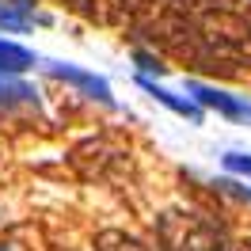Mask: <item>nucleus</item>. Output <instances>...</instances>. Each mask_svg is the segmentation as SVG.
Listing matches in <instances>:
<instances>
[{
  "mask_svg": "<svg viewBox=\"0 0 251 251\" xmlns=\"http://www.w3.org/2000/svg\"><path fill=\"white\" fill-rule=\"evenodd\" d=\"M160 244L164 251H225L221 236L213 225H205L198 213H183V209H168L160 217Z\"/></svg>",
  "mask_w": 251,
  "mask_h": 251,
  "instance_id": "nucleus-1",
  "label": "nucleus"
},
{
  "mask_svg": "<svg viewBox=\"0 0 251 251\" xmlns=\"http://www.w3.org/2000/svg\"><path fill=\"white\" fill-rule=\"evenodd\" d=\"M187 95L198 103V107L217 110V114L232 118V122H251V103H248V99H240V95H232V92H221V88H209V84L190 80V84H187Z\"/></svg>",
  "mask_w": 251,
  "mask_h": 251,
  "instance_id": "nucleus-2",
  "label": "nucleus"
},
{
  "mask_svg": "<svg viewBox=\"0 0 251 251\" xmlns=\"http://www.w3.org/2000/svg\"><path fill=\"white\" fill-rule=\"evenodd\" d=\"M46 73L50 76L65 80V84H73V88H80L84 95H92V99H99V103H114L110 99V88L103 76H95V73H84V69H76V65H61V61H46Z\"/></svg>",
  "mask_w": 251,
  "mask_h": 251,
  "instance_id": "nucleus-3",
  "label": "nucleus"
},
{
  "mask_svg": "<svg viewBox=\"0 0 251 251\" xmlns=\"http://www.w3.org/2000/svg\"><path fill=\"white\" fill-rule=\"evenodd\" d=\"M137 84H141L145 92L152 95L156 103H164V107L172 110V114H179V118H187V122H202V107L190 99V95H175L168 92V88H160L156 80H149V76H137Z\"/></svg>",
  "mask_w": 251,
  "mask_h": 251,
  "instance_id": "nucleus-4",
  "label": "nucleus"
},
{
  "mask_svg": "<svg viewBox=\"0 0 251 251\" xmlns=\"http://www.w3.org/2000/svg\"><path fill=\"white\" fill-rule=\"evenodd\" d=\"M31 65H34V53L27 46L0 38V73H4V76H19V73H27Z\"/></svg>",
  "mask_w": 251,
  "mask_h": 251,
  "instance_id": "nucleus-5",
  "label": "nucleus"
},
{
  "mask_svg": "<svg viewBox=\"0 0 251 251\" xmlns=\"http://www.w3.org/2000/svg\"><path fill=\"white\" fill-rule=\"evenodd\" d=\"M95 251H152L145 240H137V236L122 232V228H107V232H99V240H95Z\"/></svg>",
  "mask_w": 251,
  "mask_h": 251,
  "instance_id": "nucleus-6",
  "label": "nucleus"
},
{
  "mask_svg": "<svg viewBox=\"0 0 251 251\" xmlns=\"http://www.w3.org/2000/svg\"><path fill=\"white\" fill-rule=\"evenodd\" d=\"M221 164H225V172L251 179V156H248V152H225V156H221Z\"/></svg>",
  "mask_w": 251,
  "mask_h": 251,
  "instance_id": "nucleus-7",
  "label": "nucleus"
},
{
  "mask_svg": "<svg viewBox=\"0 0 251 251\" xmlns=\"http://www.w3.org/2000/svg\"><path fill=\"white\" fill-rule=\"evenodd\" d=\"M12 99H34L31 88H23V84H12V80L0 73V103H12Z\"/></svg>",
  "mask_w": 251,
  "mask_h": 251,
  "instance_id": "nucleus-8",
  "label": "nucleus"
},
{
  "mask_svg": "<svg viewBox=\"0 0 251 251\" xmlns=\"http://www.w3.org/2000/svg\"><path fill=\"white\" fill-rule=\"evenodd\" d=\"M0 27H8V31H23V27H27V19L4 4V8H0Z\"/></svg>",
  "mask_w": 251,
  "mask_h": 251,
  "instance_id": "nucleus-9",
  "label": "nucleus"
},
{
  "mask_svg": "<svg viewBox=\"0 0 251 251\" xmlns=\"http://www.w3.org/2000/svg\"><path fill=\"white\" fill-rule=\"evenodd\" d=\"M217 187H225L228 194H236V198H248V202H251V190H240V183H232V179H225V183H217Z\"/></svg>",
  "mask_w": 251,
  "mask_h": 251,
  "instance_id": "nucleus-10",
  "label": "nucleus"
},
{
  "mask_svg": "<svg viewBox=\"0 0 251 251\" xmlns=\"http://www.w3.org/2000/svg\"><path fill=\"white\" fill-rule=\"evenodd\" d=\"M240 251H251V240H244V244H240Z\"/></svg>",
  "mask_w": 251,
  "mask_h": 251,
  "instance_id": "nucleus-11",
  "label": "nucleus"
}]
</instances>
